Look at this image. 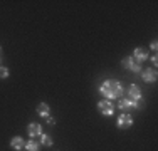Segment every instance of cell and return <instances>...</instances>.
Listing matches in <instances>:
<instances>
[{"label":"cell","mask_w":158,"mask_h":151,"mask_svg":"<svg viewBox=\"0 0 158 151\" xmlns=\"http://www.w3.org/2000/svg\"><path fill=\"white\" fill-rule=\"evenodd\" d=\"M46 121H47V124H49V126H56V119H54V118H51V116H47Z\"/></svg>","instance_id":"cell-17"},{"label":"cell","mask_w":158,"mask_h":151,"mask_svg":"<svg viewBox=\"0 0 158 151\" xmlns=\"http://www.w3.org/2000/svg\"><path fill=\"white\" fill-rule=\"evenodd\" d=\"M39 146H40V143L35 141V139H29L25 143V149L27 151H39Z\"/></svg>","instance_id":"cell-12"},{"label":"cell","mask_w":158,"mask_h":151,"mask_svg":"<svg viewBox=\"0 0 158 151\" xmlns=\"http://www.w3.org/2000/svg\"><path fill=\"white\" fill-rule=\"evenodd\" d=\"M123 92H125V88H123V84L119 81H116V79H104L99 84V94L103 97H106L108 101L123 97Z\"/></svg>","instance_id":"cell-1"},{"label":"cell","mask_w":158,"mask_h":151,"mask_svg":"<svg viewBox=\"0 0 158 151\" xmlns=\"http://www.w3.org/2000/svg\"><path fill=\"white\" fill-rule=\"evenodd\" d=\"M9 77V69L5 66H0V79H7Z\"/></svg>","instance_id":"cell-14"},{"label":"cell","mask_w":158,"mask_h":151,"mask_svg":"<svg viewBox=\"0 0 158 151\" xmlns=\"http://www.w3.org/2000/svg\"><path fill=\"white\" fill-rule=\"evenodd\" d=\"M150 60H152V64H153V69H155V67L158 66V55H156V54H153L152 57H150Z\"/></svg>","instance_id":"cell-15"},{"label":"cell","mask_w":158,"mask_h":151,"mask_svg":"<svg viewBox=\"0 0 158 151\" xmlns=\"http://www.w3.org/2000/svg\"><path fill=\"white\" fill-rule=\"evenodd\" d=\"M131 124H133V116H131V114H128V112H123L121 116H118L116 126H118L119 129H128V128H131Z\"/></svg>","instance_id":"cell-5"},{"label":"cell","mask_w":158,"mask_h":151,"mask_svg":"<svg viewBox=\"0 0 158 151\" xmlns=\"http://www.w3.org/2000/svg\"><path fill=\"white\" fill-rule=\"evenodd\" d=\"M131 57H133L135 60H136L138 64H141V62H145V60H148V51L146 49H143V47H138V49H135L133 51V54H131Z\"/></svg>","instance_id":"cell-6"},{"label":"cell","mask_w":158,"mask_h":151,"mask_svg":"<svg viewBox=\"0 0 158 151\" xmlns=\"http://www.w3.org/2000/svg\"><path fill=\"white\" fill-rule=\"evenodd\" d=\"M126 94H128V97L133 99V101H141L143 99V92H141V89L138 88L136 84H131L130 88H128Z\"/></svg>","instance_id":"cell-7"},{"label":"cell","mask_w":158,"mask_h":151,"mask_svg":"<svg viewBox=\"0 0 158 151\" xmlns=\"http://www.w3.org/2000/svg\"><path fill=\"white\" fill-rule=\"evenodd\" d=\"M121 66L125 67L126 71H130V72H135V74H140L141 72V64H138L136 60H135L131 55H126V57L121 59Z\"/></svg>","instance_id":"cell-3"},{"label":"cell","mask_w":158,"mask_h":151,"mask_svg":"<svg viewBox=\"0 0 158 151\" xmlns=\"http://www.w3.org/2000/svg\"><path fill=\"white\" fill-rule=\"evenodd\" d=\"M10 148L15 149V151H20L25 148V141L24 138H20V136H14L12 139H10Z\"/></svg>","instance_id":"cell-10"},{"label":"cell","mask_w":158,"mask_h":151,"mask_svg":"<svg viewBox=\"0 0 158 151\" xmlns=\"http://www.w3.org/2000/svg\"><path fill=\"white\" fill-rule=\"evenodd\" d=\"M0 55H2V47H0Z\"/></svg>","instance_id":"cell-18"},{"label":"cell","mask_w":158,"mask_h":151,"mask_svg":"<svg viewBox=\"0 0 158 151\" xmlns=\"http://www.w3.org/2000/svg\"><path fill=\"white\" fill-rule=\"evenodd\" d=\"M118 108L121 111H128V109H143L145 108V101H133L130 97H119V103H118Z\"/></svg>","instance_id":"cell-2"},{"label":"cell","mask_w":158,"mask_h":151,"mask_svg":"<svg viewBox=\"0 0 158 151\" xmlns=\"http://www.w3.org/2000/svg\"><path fill=\"white\" fill-rule=\"evenodd\" d=\"M141 79L145 82H156V79H158V74H156V69H145V71H141Z\"/></svg>","instance_id":"cell-8"},{"label":"cell","mask_w":158,"mask_h":151,"mask_svg":"<svg viewBox=\"0 0 158 151\" xmlns=\"http://www.w3.org/2000/svg\"><path fill=\"white\" fill-rule=\"evenodd\" d=\"M40 145H42V146H47V148H49V146H52V138H51L49 134L42 133V134H40Z\"/></svg>","instance_id":"cell-13"},{"label":"cell","mask_w":158,"mask_h":151,"mask_svg":"<svg viewBox=\"0 0 158 151\" xmlns=\"http://www.w3.org/2000/svg\"><path fill=\"white\" fill-rule=\"evenodd\" d=\"M98 109L103 116H113L114 114V104L113 101H108V99H103L98 103Z\"/></svg>","instance_id":"cell-4"},{"label":"cell","mask_w":158,"mask_h":151,"mask_svg":"<svg viewBox=\"0 0 158 151\" xmlns=\"http://www.w3.org/2000/svg\"><path fill=\"white\" fill-rule=\"evenodd\" d=\"M37 114L40 116V118H47L49 116V111H51V108H49V104L47 103H40L39 106H37Z\"/></svg>","instance_id":"cell-11"},{"label":"cell","mask_w":158,"mask_h":151,"mask_svg":"<svg viewBox=\"0 0 158 151\" xmlns=\"http://www.w3.org/2000/svg\"><path fill=\"white\" fill-rule=\"evenodd\" d=\"M150 49H152L153 52H156V49H158V42H156V39H153V40H152V44H150Z\"/></svg>","instance_id":"cell-16"},{"label":"cell","mask_w":158,"mask_h":151,"mask_svg":"<svg viewBox=\"0 0 158 151\" xmlns=\"http://www.w3.org/2000/svg\"><path fill=\"white\" fill-rule=\"evenodd\" d=\"M27 133L31 138H35V136H40L44 133L42 131V124H39V123H31L27 126Z\"/></svg>","instance_id":"cell-9"}]
</instances>
